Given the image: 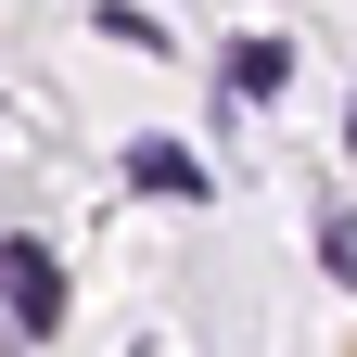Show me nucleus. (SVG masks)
<instances>
[{
    "label": "nucleus",
    "mask_w": 357,
    "mask_h": 357,
    "mask_svg": "<svg viewBox=\"0 0 357 357\" xmlns=\"http://www.w3.org/2000/svg\"><path fill=\"white\" fill-rule=\"evenodd\" d=\"M0 306H13V332H52V319H64V268H52V243H0Z\"/></svg>",
    "instance_id": "obj_1"
},
{
    "label": "nucleus",
    "mask_w": 357,
    "mask_h": 357,
    "mask_svg": "<svg viewBox=\"0 0 357 357\" xmlns=\"http://www.w3.org/2000/svg\"><path fill=\"white\" fill-rule=\"evenodd\" d=\"M128 178H141V192H178V204H204V166L178 153V141H141V153H128Z\"/></svg>",
    "instance_id": "obj_2"
},
{
    "label": "nucleus",
    "mask_w": 357,
    "mask_h": 357,
    "mask_svg": "<svg viewBox=\"0 0 357 357\" xmlns=\"http://www.w3.org/2000/svg\"><path fill=\"white\" fill-rule=\"evenodd\" d=\"M294 77V38H230V89H281Z\"/></svg>",
    "instance_id": "obj_3"
},
{
    "label": "nucleus",
    "mask_w": 357,
    "mask_h": 357,
    "mask_svg": "<svg viewBox=\"0 0 357 357\" xmlns=\"http://www.w3.org/2000/svg\"><path fill=\"white\" fill-rule=\"evenodd\" d=\"M344 141H357V115H344Z\"/></svg>",
    "instance_id": "obj_4"
}]
</instances>
